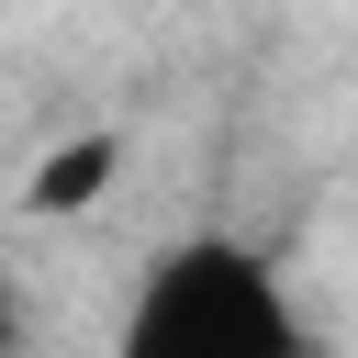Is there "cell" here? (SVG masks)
Here are the masks:
<instances>
[{
    "mask_svg": "<svg viewBox=\"0 0 358 358\" xmlns=\"http://www.w3.org/2000/svg\"><path fill=\"white\" fill-rule=\"evenodd\" d=\"M112 358H313V324L291 313V291H280V268L257 246L179 235L145 268Z\"/></svg>",
    "mask_w": 358,
    "mask_h": 358,
    "instance_id": "obj_1",
    "label": "cell"
},
{
    "mask_svg": "<svg viewBox=\"0 0 358 358\" xmlns=\"http://www.w3.org/2000/svg\"><path fill=\"white\" fill-rule=\"evenodd\" d=\"M112 168H123V134H78V145H56V157L22 179V213H90V201L112 190Z\"/></svg>",
    "mask_w": 358,
    "mask_h": 358,
    "instance_id": "obj_2",
    "label": "cell"
},
{
    "mask_svg": "<svg viewBox=\"0 0 358 358\" xmlns=\"http://www.w3.org/2000/svg\"><path fill=\"white\" fill-rule=\"evenodd\" d=\"M11 347H22V291L0 280V358H11Z\"/></svg>",
    "mask_w": 358,
    "mask_h": 358,
    "instance_id": "obj_3",
    "label": "cell"
}]
</instances>
